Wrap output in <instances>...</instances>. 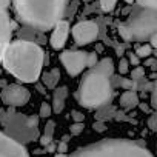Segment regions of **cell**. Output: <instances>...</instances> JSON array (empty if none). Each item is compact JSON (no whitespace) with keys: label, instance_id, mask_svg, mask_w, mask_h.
<instances>
[{"label":"cell","instance_id":"obj_33","mask_svg":"<svg viewBox=\"0 0 157 157\" xmlns=\"http://www.w3.org/2000/svg\"><path fill=\"white\" fill-rule=\"evenodd\" d=\"M10 5H11V0H0V8L6 10V8H8Z\"/></svg>","mask_w":157,"mask_h":157},{"label":"cell","instance_id":"obj_29","mask_svg":"<svg viewBox=\"0 0 157 157\" xmlns=\"http://www.w3.org/2000/svg\"><path fill=\"white\" fill-rule=\"evenodd\" d=\"M128 60H129V65H132V66H139L140 65V57L136 52H129L128 54Z\"/></svg>","mask_w":157,"mask_h":157},{"label":"cell","instance_id":"obj_13","mask_svg":"<svg viewBox=\"0 0 157 157\" xmlns=\"http://www.w3.org/2000/svg\"><path fill=\"white\" fill-rule=\"evenodd\" d=\"M119 102L123 109H132V108L139 106V103H140L139 94L136 93V90H125V93L120 96Z\"/></svg>","mask_w":157,"mask_h":157},{"label":"cell","instance_id":"obj_9","mask_svg":"<svg viewBox=\"0 0 157 157\" xmlns=\"http://www.w3.org/2000/svg\"><path fill=\"white\" fill-rule=\"evenodd\" d=\"M0 157H29L22 142L0 131Z\"/></svg>","mask_w":157,"mask_h":157},{"label":"cell","instance_id":"obj_5","mask_svg":"<svg viewBox=\"0 0 157 157\" xmlns=\"http://www.w3.org/2000/svg\"><path fill=\"white\" fill-rule=\"evenodd\" d=\"M125 25L128 26L132 40L148 42L157 34V11L139 6V11L132 13Z\"/></svg>","mask_w":157,"mask_h":157},{"label":"cell","instance_id":"obj_31","mask_svg":"<svg viewBox=\"0 0 157 157\" xmlns=\"http://www.w3.org/2000/svg\"><path fill=\"white\" fill-rule=\"evenodd\" d=\"M93 128H94L96 131L102 132V131H105V129H106V125H105V122H103V120H97V122L93 125Z\"/></svg>","mask_w":157,"mask_h":157},{"label":"cell","instance_id":"obj_23","mask_svg":"<svg viewBox=\"0 0 157 157\" xmlns=\"http://www.w3.org/2000/svg\"><path fill=\"white\" fill-rule=\"evenodd\" d=\"M52 114V106L49 105V103H46V102H43L42 105H40V117H43V119H48L49 116Z\"/></svg>","mask_w":157,"mask_h":157},{"label":"cell","instance_id":"obj_32","mask_svg":"<svg viewBox=\"0 0 157 157\" xmlns=\"http://www.w3.org/2000/svg\"><path fill=\"white\" fill-rule=\"evenodd\" d=\"M68 151V142L60 140V143L57 145V152H66Z\"/></svg>","mask_w":157,"mask_h":157},{"label":"cell","instance_id":"obj_10","mask_svg":"<svg viewBox=\"0 0 157 157\" xmlns=\"http://www.w3.org/2000/svg\"><path fill=\"white\" fill-rule=\"evenodd\" d=\"M13 28H14V25H13L6 10L0 8V65H2V60H3L6 48L11 43Z\"/></svg>","mask_w":157,"mask_h":157},{"label":"cell","instance_id":"obj_19","mask_svg":"<svg viewBox=\"0 0 157 157\" xmlns=\"http://www.w3.org/2000/svg\"><path fill=\"white\" fill-rule=\"evenodd\" d=\"M83 129H85V123H83V122H74V123L69 126L71 136H78V134H82Z\"/></svg>","mask_w":157,"mask_h":157},{"label":"cell","instance_id":"obj_7","mask_svg":"<svg viewBox=\"0 0 157 157\" xmlns=\"http://www.w3.org/2000/svg\"><path fill=\"white\" fill-rule=\"evenodd\" d=\"M72 39L78 46H85L93 43L99 36V26L94 20H82L72 26Z\"/></svg>","mask_w":157,"mask_h":157},{"label":"cell","instance_id":"obj_28","mask_svg":"<svg viewBox=\"0 0 157 157\" xmlns=\"http://www.w3.org/2000/svg\"><path fill=\"white\" fill-rule=\"evenodd\" d=\"M151 106L157 109V80L152 83V91H151Z\"/></svg>","mask_w":157,"mask_h":157},{"label":"cell","instance_id":"obj_27","mask_svg":"<svg viewBox=\"0 0 157 157\" xmlns=\"http://www.w3.org/2000/svg\"><path fill=\"white\" fill-rule=\"evenodd\" d=\"M148 128L154 132H157V113H152L148 119Z\"/></svg>","mask_w":157,"mask_h":157},{"label":"cell","instance_id":"obj_22","mask_svg":"<svg viewBox=\"0 0 157 157\" xmlns=\"http://www.w3.org/2000/svg\"><path fill=\"white\" fill-rule=\"evenodd\" d=\"M117 69H119V72H120L122 75H123V74H128V71H129V60L125 59V57H120Z\"/></svg>","mask_w":157,"mask_h":157},{"label":"cell","instance_id":"obj_30","mask_svg":"<svg viewBox=\"0 0 157 157\" xmlns=\"http://www.w3.org/2000/svg\"><path fill=\"white\" fill-rule=\"evenodd\" d=\"M71 116H72V119H74V122H83L85 120V116L80 113V111H71Z\"/></svg>","mask_w":157,"mask_h":157},{"label":"cell","instance_id":"obj_17","mask_svg":"<svg viewBox=\"0 0 157 157\" xmlns=\"http://www.w3.org/2000/svg\"><path fill=\"white\" fill-rule=\"evenodd\" d=\"M152 51H154V48H152V45L151 43H143V45H139L137 48H136V54L140 57V59H148V57H151L152 56Z\"/></svg>","mask_w":157,"mask_h":157},{"label":"cell","instance_id":"obj_14","mask_svg":"<svg viewBox=\"0 0 157 157\" xmlns=\"http://www.w3.org/2000/svg\"><path fill=\"white\" fill-rule=\"evenodd\" d=\"M42 78H43V83H45V86L48 90H56V86H57V83L60 80V71L57 68H54L49 72L42 74Z\"/></svg>","mask_w":157,"mask_h":157},{"label":"cell","instance_id":"obj_4","mask_svg":"<svg viewBox=\"0 0 157 157\" xmlns=\"http://www.w3.org/2000/svg\"><path fill=\"white\" fill-rule=\"evenodd\" d=\"M68 157H154L142 143L128 139H105L80 149Z\"/></svg>","mask_w":157,"mask_h":157},{"label":"cell","instance_id":"obj_26","mask_svg":"<svg viewBox=\"0 0 157 157\" xmlns=\"http://www.w3.org/2000/svg\"><path fill=\"white\" fill-rule=\"evenodd\" d=\"M143 75H145V68H142L140 65L134 66V69L131 72V78H132V80H139V78H142Z\"/></svg>","mask_w":157,"mask_h":157},{"label":"cell","instance_id":"obj_18","mask_svg":"<svg viewBox=\"0 0 157 157\" xmlns=\"http://www.w3.org/2000/svg\"><path fill=\"white\" fill-rule=\"evenodd\" d=\"M119 86L123 90H137V80L132 78H119Z\"/></svg>","mask_w":157,"mask_h":157},{"label":"cell","instance_id":"obj_25","mask_svg":"<svg viewBox=\"0 0 157 157\" xmlns=\"http://www.w3.org/2000/svg\"><path fill=\"white\" fill-rule=\"evenodd\" d=\"M97 63H99V56H97V52H96V51H93V52H88L86 66H88V68H94Z\"/></svg>","mask_w":157,"mask_h":157},{"label":"cell","instance_id":"obj_36","mask_svg":"<svg viewBox=\"0 0 157 157\" xmlns=\"http://www.w3.org/2000/svg\"><path fill=\"white\" fill-rule=\"evenodd\" d=\"M54 157H68V154H66V152H57Z\"/></svg>","mask_w":157,"mask_h":157},{"label":"cell","instance_id":"obj_2","mask_svg":"<svg viewBox=\"0 0 157 157\" xmlns=\"http://www.w3.org/2000/svg\"><path fill=\"white\" fill-rule=\"evenodd\" d=\"M69 0H13L17 19L34 29L48 31L65 16Z\"/></svg>","mask_w":157,"mask_h":157},{"label":"cell","instance_id":"obj_20","mask_svg":"<svg viewBox=\"0 0 157 157\" xmlns=\"http://www.w3.org/2000/svg\"><path fill=\"white\" fill-rule=\"evenodd\" d=\"M117 0H100V8L103 13H111L116 8Z\"/></svg>","mask_w":157,"mask_h":157},{"label":"cell","instance_id":"obj_6","mask_svg":"<svg viewBox=\"0 0 157 157\" xmlns=\"http://www.w3.org/2000/svg\"><path fill=\"white\" fill-rule=\"evenodd\" d=\"M86 59H88V52H85L82 49H66L60 54L62 65L65 66L68 75H71V77L78 75L85 68H88Z\"/></svg>","mask_w":157,"mask_h":157},{"label":"cell","instance_id":"obj_38","mask_svg":"<svg viewBox=\"0 0 157 157\" xmlns=\"http://www.w3.org/2000/svg\"><path fill=\"white\" fill-rule=\"evenodd\" d=\"M125 2H126V3H134L136 0H125Z\"/></svg>","mask_w":157,"mask_h":157},{"label":"cell","instance_id":"obj_12","mask_svg":"<svg viewBox=\"0 0 157 157\" xmlns=\"http://www.w3.org/2000/svg\"><path fill=\"white\" fill-rule=\"evenodd\" d=\"M68 97V88L66 86H59L54 90V96H52V113L60 114L65 108V102Z\"/></svg>","mask_w":157,"mask_h":157},{"label":"cell","instance_id":"obj_16","mask_svg":"<svg viewBox=\"0 0 157 157\" xmlns=\"http://www.w3.org/2000/svg\"><path fill=\"white\" fill-rule=\"evenodd\" d=\"M94 69H97V71L103 72L105 75L111 77V75L114 74V63H113V60H111L109 57H105V59L99 60V63L94 66Z\"/></svg>","mask_w":157,"mask_h":157},{"label":"cell","instance_id":"obj_15","mask_svg":"<svg viewBox=\"0 0 157 157\" xmlns=\"http://www.w3.org/2000/svg\"><path fill=\"white\" fill-rule=\"evenodd\" d=\"M54 129H56V123H54L52 120H48V122H46V125H45L43 136L40 137V143H42V146H48L49 143H52Z\"/></svg>","mask_w":157,"mask_h":157},{"label":"cell","instance_id":"obj_35","mask_svg":"<svg viewBox=\"0 0 157 157\" xmlns=\"http://www.w3.org/2000/svg\"><path fill=\"white\" fill-rule=\"evenodd\" d=\"M155 60H157V59H148V60L145 62V65H148V66H152V63H154Z\"/></svg>","mask_w":157,"mask_h":157},{"label":"cell","instance_id":"obj_21","mask_svg":"<svg viewBox=\"0 0 157 157\" xmlns=\"http://www.w3.org/2000/svg\"><path fill=\"white\" fill-rule=\"evenodd\" d=\"M117 29H119L120 37H122L125 42H131V40H132V39H131V33H129V29H128V26H126L125 23L119 25V26H117Z\"/></svg>","mask_w":157,"mask_h":157},{"label":"cell","instance_id":"obj_39","mask_svg":"<svg viewBox=\"0 0 157 157\" xmlns=\"http://www.w3.org/2000/svg\"><path fill=\"white\" fill-rule=\"evenodd\" d=\"M152 54H154V56H155V59H157V49H154V51H152Z\"/></svg>","mask_w":157,"mask_h":157},{"label":"cell","instance_id":"obj_3","mask_svg":"<svg viewBox=\"0 0 157 157\" xmlns=\"http://www.w3.org/2000/svg\"><path fill=\"white\" fill-rule=\"evenodd\" d=\"M113 96V86H111V77L105 75L103 72L91 68L78 83L75 99L78 105L88 108V109H97L105 106Z\"/></svg>","mask_w":157,"mask_h":157},{"label":"cell","instance_id":"obj_24","mask_svg":"<svg viewBox=\"0 0 157 157\" xmlns=\"http://www.w3.org/2000/svg\"><path fill=\"white\" fill-rule=\"evenodd\" d=\"M136 2L142 8H149V10H155L157 11V0H136Z\"/></svg>","mask_w":157,"mask_h":157},{"label":"cell","instance_id":"obj_34","mask_svg":"<svg viewBox=\"0 0 157 157\" xmlns=\"http://www.w3.org/2000/svg\"><path fill=\"white\" fill-rule=\"evenodd\" d=\"M139 106H140V109H142L143 113H149V108H148V105H142V103H139Z\"/></svg>","mask_w":157,"mask_h":157},{"label":"cell","instance_id":"obj_8","mask_svg":"<svg viewBox=\"0 0 157 157\" xmlns=\"http://www.w3.org/2000/svg\"><path fill=\"white\" fill-rule=\"evenodd\" d=\"M3 103L8 106H23L29 102L31 99V93L28 91V88H25L23 85L19 83H10L6 85L2 93H0Z\"/></svg>","mask_w":157,"mask_h":157},{"label":"cell","instance_id":"obj_1","mask_svg":"<svg viewBox=\"0 0 157 157\" xmlns=\"http://www.w3.org/2000/svg\"><path fill=\"white\" fill-rule=\"evenodd\" d=\"M5 69L23 83H36L45 63L43 49L31 40L11 42L2 60Z\"/></svg>","mask_w":157,"mask_h":157},{"label":"cell","instance_id":"obj_11","mask_svg":"<svg viewBox=\"0 0 157 157\" xmlns=\"http://www.w3.org/2000/svg\"><path fill=\"white\" fill-rule=\"evenodd\" d=\"M68 36H69V23L62 19L60 22L56 23V26L52 28V34L49 37V43H51L52 49L62 51L68 40Z\"/></svg>","mask_w":157,"mask_h":157},{"label":"cell","instance_id":"obj_37","mask_svg":"<svg viewBox=\"0 0 157 157\" xmlns=\"http://www.w3.org/2000/svg\"><path fill=\"white\" fill-rule=\"evenodd\" d=\"M117 54H119V56L123 54V46H117Z\"/></svg>","mask_w":157,"mask_h":157}]
</instances>
